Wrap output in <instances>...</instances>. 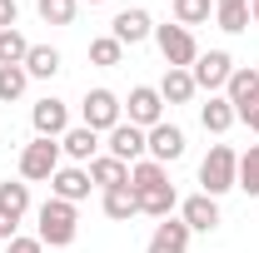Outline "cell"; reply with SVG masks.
Instances as JSON below:
<instances>
[{
	"instance_id": "27",
	"label": "cell",
	"mask_w": 259,
	"mask_h": 253,
	"mask_svg": "<svg viewBox=\"0 0 259 253\" xmlns=\"http://www.w3.org/2000/svg\"><path fill=\"white\" fill-rule=\"evenodd\" d=\"M25 85H30L25 65H0V104H15L25 95Z\"/></svg>"
},
{
	"instance_id": "28",
	"label": "cell",
	"mask_w": 259,
	"mask_h": 253,
	"mask_svg": "<svg viewBox=\"0 0 259 253\" xmlns=\"http://www.w3.org/2000/svg\"><path fill=\"white\" fill-rule=\"evenodd\" d=\"M234 189H244L249 199H259V144H249V149L239 154V179H234Z\"/></svg>"
},
{
	"instance_id": "14",
	"label": "cell",
	"mask_w": 259,
	"mask_h": 253,
	"mask_svg": "<svg viewBox=\"0 0 259 253\" xmlns=\"http://www.w3.org/2000/svg\"><path fill=\"white\" fill-rule=\"evenodd\" d=\"M145 253H190V223L185 219H160Z\"/></svg>"
},
{
	"instance_id": "16",
	"label": "cell",
	"mask_w": 259,
	"mask_h": 253,
	"mask_svg": "<svg viewBox=\"0 0 259 253\" xmlns=\"http://www.w3.org/2000/svg\"><path fill=\"white\" fill-rule=\"evenodd\" d=\"M60 154L70 159V164H90V159L100 154V134H95V129H85V124H70V129H65V139H60Z\"/></svg>"
},
{
	"instance_id": "7",
	"label": "cell",
	"mask_w": 259,
	"mask_h": 253,
	"mask_svg": "<svg viewBox=\"0 0 259 253\" xmlns=\"http://www.w3.org/2000/svg\"><path fill=\"white\" fill-rule=\"evenodd\" d=\"M190 75H194V90H225L229 85V75H234V60H229L225 50H199V60L190 65Z\"/></svg>"
},
{
	"instance_id": "13",
	"label": "cell",
	"mask_w": 259,
	"mask_h": 253,
	"mask_svg": "<svg viewBox=\"0 0 259 253\" xmlns=\"http://www.w3.org/2000/svg\"><path fill=\"white\" fill-rule=\"evenodd\" d=\"M180 219L190 223V233H214V228H220V199L190 194V199L180 204Z\"/></svg>"
},
{
	"instance_id": "8",
	"label": "cell",
	"mask_w": 259,
	"mask_h": 253,
	"mask_svg": "<svg viewBox=\"0 0 259 253\" xmlns=\"http://www.w3.org/2000/svg\"><path fill=\"white\" fill-rule=\"evenodd\" d=\"M185 154V129L160 119L155 129H145V159H155V164H175V159Z\"/></svg>"
},
{
	"instance_id": "26",
	"label": "cell",
	"mask_w": 259,
	"mask_h": 253,
	"mask_svg": "<svg viewBox=\"0 0 259 253\" xmlns=\"http://www.w3.org/2000/svg\"><path fill=\"white\" fill-rule=\"evenodd\" d=\"M120 60H125V45H120L115 35H95V40H90V65H100V70H115Z\"/></svg>"
},
{
	"instance_id": "3",
	"label": "cell",
	"mask_w": 259,
	"mask_h": 253,
	"mask_svg": "<svg viewBox=\"0 0 259 253\" xmlns=\"http://www.w3.org/2000/svg\"><path fill=\"white\" fill-rule=\"evenodd\" d=\"M60 139H40V134H35L30 144H25V149H20V179H25V184H50V179H55V169H60Z\"/></svg>"
},
{
	"instance_id": "31",
	"label": "cell",
	"mask_w": 259,
	"mask_h": 253,
	"mask_svg": "<svg viewBox=\"0 0 259 253\" xmlns=\"http://www.w3.org/2000/svg\"><path fill=\"white\" fill-rule=\"evenodd\" d=\"M214 20L225 35H244L249 30V5H214Z\"/></svg>"
},
{
	"instance_id": "22",
	"label": "cell",
	"mask_w": 259,
	"mask_h": 253,
	"mask_svg": "<svg viewBox=\"0 0 259 253\" xmlns=\"http://www.w3.org/2000/svg\"><path fill=\"white\" fill-rule=\"evenodd\" d=\"M160 184H169V169H164V164H155V159L130 164V189L135 194H150V189H160Z\"/></svg>"
},
{
	"instance_id": "38",
	"label": "cell",
	"mask_w": 259,
	"mask_h": 253,
	"mask_svg": "<svg viewBox=\"0 0 259 253\" xmlns=\"http://www.w3.org/2000/svg\"><path fill=\"white\" fill-rule=\"evenodd\" d=\"M90 5H105V0H90Z\"/></svg>"
},
{
	"instance_id": "2",
	"label": "cell",
	"mask_w": 259,
	"mask_h": 253,
	"mask_svg": "<svg viewBox=\"0 0 259 253\" xmlns=\"http://www.w3.org/2000/svg\"><path fill=\"white\" fill-rule=\"evenodd\" d=\"M234 179H239V154L229 144H209V154L199 159V194L220 199L234 189Z\"/></svg>"
},
{
	"instance_id": "17",
	"label": "cell",
	"mask_w": 259,
	"mask_h": 253,
	"mask_svg": "<svg viewBox=\"0 0 259 253\" xmlns=\"http://www.w3.org/2000/svg\"><path fill=\"white\" fill-rule=\"evenodd\" d=\"M85 169H90V184H100V189H120V184H130V164H120V159H110V154H95Z\"/></svg>"
},
{
	"instance_id": "35",
	"label": "cell",
	"mask_w": 259,
	"mask_h": 253,
	"mask_svg": "<svg viewBox=\"0 0 259 253\" xmlns=\"http://www.w3.org/2000/svg\"><path fill=\"white\" fill-rule=\"evenodd\" d=\"M249 20H254V25H259V0H249Z\"/></svg>"
},
{
	"instance_id": "23",
	"label": "cell",
	"mask_w": 259,
	"mask_h": 253,
	"mask_svg": "<svg viewBox=\"0 0 259 253\" xmlns=\"http://www.w3.org/2000/svg\"><path fill=\"white\" fill-rule=\"evenodd\" d=\"M180 209V194H175V184H160V189L140 194V214H150V219H169Z\"/></svg>"
},
{
	"instance_id": "4",
	"label": "cell",
	"mask_w": 259,
	"mask_h": 253,
	"mask_svg": "<svg viewBox=\"0 0 259 253\" xmlns=\"http://www.w3.org/2000/svg\"><path fill=\"white\" fill-rule=\"evenodd\" d=\"M80 114H85V129H95V134H110V129L125 119V104L115 90H85L80 99Z\"/></svg>"
},
{
	"instance_id": "1",
	"label": "cell",
	"mask_w": 259,
	"mask_h": 253,
	"mask_svg": "<svg viewBox=\"0 0 259 253\" xmlns=\"http://www.w3.org/2000/svg\"><path fill=\"white\" fill-rule=\"evenodd\" d=\"M35 219H40L35 223V238H40L45 248H70L75 233H80V214H75V204H65V199H45Z\"/></svg>"
},
{
	"instance_id": "29",
	"label": "cell",
	"mask_w": 259,
	"mask_h": 253,
	"mask_svg": "<svg viewBox=\"0 0 259 253\" xmlns=\"http://www.w3.org/2000/svg\"><path fill=\"white\" fill-rule=\"evenodd\" d=\"M35 10H40V20H45V25H75L80 0H35Z\"/></svg>"
},
{
	"instance_id": "19",
	"label": "cell",
	"mask_w": 259,
	"mask_h": 253,
	"mask_svg": "<svg viewBox=\"0 0 259 253\" xmlns=\"http://www.w3.org/2000/svg\"><path fill=\"white\" fill-rule=\"evenodd\" d=\"M155 90H160L164 104H190L194 99V75L190 70H164V80L155 85Z\"/></svg>"
},
{
	"instance_id": "36",
	"label": "cell",
	"mask_w": 259,
	"mask_h": 253,
	"mask_svg": "<svg viewBox=\"0 0 259 253\" xmlns=\"http://www.w3.org/2000/svg\"><path fill=\"white\" fill-rule=\"evenodd\" d=\"M244 124H249V129H254V134H259V109H254V114H249V119H244Z\"/></svg>"
},
{
	"instance_id": "32",
	"label": "cell",
	"mask_w": 259,
	"mask_h": 253,
	"mask_svg": "<svg viewBox=\"0 0 259 253\" xmlns=\"http://www.w3.org/2000/svg\"><path fill=\"white\" fill-rule=\"evenodd\" d=\"M5 253H45V243H40V238H20V233H15V238L5 243Z\"/></svg>"
},
{
	"instance_id": "34",
	"label": "cell",
	"mask_w": 259,
	"mask_h": 253,
	"mask_svg": "<svg viewBox=\"0 0 259 253\" xmlns=\"http://www.w3.org/2000/svg\"><path fill=\"white\" fill-rule=\"evenodd\" d=\"M15 233H20V219H10V214L0 209V243H10Z\"/></svg>"
},
{
	"instance_id": "37",
	"label": "cell",
	"mask_w": 259,
	"mask_h": 253,
	"mask_svg": "<svg viewBox=\"0 0 259 253\" xmlns=\"http://www.w3.org/2000/svg\"><path fill=\"white\" fill-rule=\"evenodd\" d=\"M214 5H249V0H214Z\"/></svg>"
},
{
	"instance_id": "11",
	"label": "cell",
	"mask_w": 259,
	"mask_h": 253,
	"mask_svg": "<svg viewBox=\"0 0 259 253\" xmlns=\"http://www.w3.org/2000/svg\"><path fill=\"white\" fill-rule=\"evenodd\" d=\"M30 124H35L40 139H65V129H70V104L55 99V95H45V99L30 109Z\"/></svg>"
},
{
	"instance_id": "10",
	"label": "cell",
	"mask_w": 259,
	"mask_h": 253,
	"mask_svg": "<svg viewBox=\"0 0 259 253\" xmlns=\"http://www.w3.org/2000/svg\"><path fill=\"white\" fill-rule=\"evenodd\" d=\"M125 114H130V124H140V129H155L164 119V99L155 85H135L125 99Z\"/></svg>"
},
{
	"instance_id": "12",
	"label": "cell",
	"mask_w": 259,
	"mask_h": 253,
	"mask_svg": "<svg viewBox=\"0 0 259 253\" xmlns=\"http://www.w3.org/2000/svg\"><path fill=\"white\" fill-rule=\"evenodd\" d=\"M50 199H65V204L90 199V169L85 164H60L55 179H50Z\"/></svg>"
},
{
	"instance_id": "21",
	"label": "cell",
	"mask_w": 259,
	"mask_h": 253,
	"mask_svg": "<svg viewBox=\"0 0 259 253\" xmlns=\"http://www.w3.org/2000/svg\"><path fill=\"white\" fill-rule=\"evenodd\" d=\"M199 124H204V134H225L234 124V104L225 95H209V104H199Z\"/></svg>"
},
{
	"instance_id": "15",
	"label": "cell",
	"mask_w": 259,
	"mask_h": 253,
	"mask_svg": "<svg viewBox=\"0 0 259 253\" xmlns=\"http://www.w3.org/2000/svg\"><path fill=\"white\" fill-rule=\"evenodd\" d=\"M110 35H115L120 45H140V40L155 35V20H150V10H120V15L110 20Z\"/></svg>"
},
{
	"instance_id": "5",
	"label": "cell",
	"mask_w": 259,
	"mask_h": 253,
	"mask_svg": "<svg viewBox=\"0 0 259 253\" xmlns=\"http://www.w3.org/2000/svg\"><path fill=\"white\" fill-rule=\"evenodd\" d=\"M155 45H160V55H164L169 70H190L199 60V40L185 25H155Z\"/></svg>"
},
{
	"instance_id": "30",
	"label": "cell",
	"mask_w": 259,
	"mask_h": 253,
	"mask_svg": "<svg viewBox=\"0 0 259 253\" xmlns=\"http://www.w3.org/2000/svg\"><path fill=\"white\" fill-rule=\"evenodd\" d=\"M30 55V40L20 30H0V65H25Z\"/></svg>"
},
{
	"instance_id": "9",
	"label": "cell",
	"mask_w": 259,
	"mask_h": 253,
	"mask_svg": "<svg viewBox=\"0 0 259 253\" xmlns=\"http://www.w3.org/2000/svg\"><path fill=\"white\" fill-rule=\"evenodd\" d=\"M105 154L120 159V164H140V159H145V129L130 124V119H120V124L105 134Z\"/></svg>"
},
{
	"instance_id": "24",
	"label": "cell",
	"mask_w": 259,
	"mask_h": 253,
	"mask_svg": "<svg viewBox=\"0 0 259 253\" xmlns=\"http://www.w3.org/2000/svg\"><path fill=\"white\" fill-rule=\"evenodd\" d=\"M0 209H5L10 219H25V214H30V184H25V179H5V184H0Z\"/></svg>"
},
{
	"instance_id": "20",
	"label": "cell",
	"mask_w": 259,
	"mask_h": 253,
	"mask_svg": "<svg viewBox=\"0 0 259 253\" xmlns=\"http://www.w3.org/2000/svg\"><path fill=\"white\" fill-rule=\"evenodd\" d=\"M25 75H30V80H55V75H60V50H55V45H30Z\"/></svg>"
},
{
	"instance_id": "6",
	"label": "cell",
	"mask_w": 259,
	"mask_h": 253,
	"mask_svg": "<svg viewBox=\"0 0 259 253\" xmlns=\"http://www.w3.org/2000/svg\"><path fill=\"white\" fill-rule=\"evenodd\" d=\"M225 99L234 104V119H249L259 109V70L234 65V75H229V85H225Z\"/></svg>"
},
{
	"instance_id": "33",
	"label": "cell",
	"mask_w": 259,
	"mask_h": 253,
	"mask_svg": "<svg viewBox=\"0 0 259 253\" xmlns=\"http://www.w3.org/2000/svg\"><path fill=\"white\" fill-rule=\"evenodd\" d=\"M15 20H20V5L15 0H0V30H15Z\"/></svg>"
},
{
	"instance_id": "25",
	"label": "cell",
	"mask_w": 259,
	"mask_h": 253,
	"mask_svg": "<svg viewBox=\"0 0 259 253\" xmlns=\"http://www.w3.org/2000/svg\"><path fill=\"white\" fill-rule=\"evenodd\" d=\"M169 10H175V25H204L209 15H214V0H169Z\"/></svg>"
},
{
	"instance_id": "18",
	"label": "cell",
	"mask_w": 259,
	"mask_h": 253,
	"mask_svg": "<svg viewBox=\"0 0 259 253\" xmlns=\"http://www.w3.org/2000/svg\"><path fill=\"white\" fill-rule=\"evenodd\" d=\"M105 219H115V223H125V219H135L140 214V194L130 189V184H120V189H105Z\"/></svg>"
}]
</instances>
